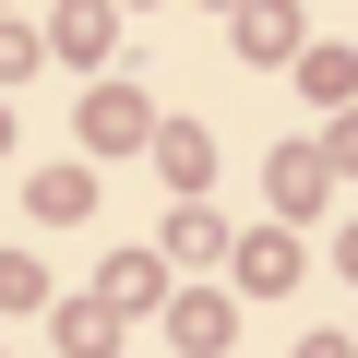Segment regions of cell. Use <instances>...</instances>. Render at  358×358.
Instances as JSON below:
<instances>
[{
  "label": "cell",
  "mask_w": 358,
  "mask_h": 358,
  "mask_svg": "<svg viewBox=\"0 0 358 358\" xmlns=\"http://www.w3.org/2000/svg\"><path fill=\"white\" fill-rule=\"evenodd\" d=\"M275 203H287V215H310V203H322V167H310V155H299V143H287V155H275Z\"/></svg>",
  "instance_id": "1"
}]
</instances>
